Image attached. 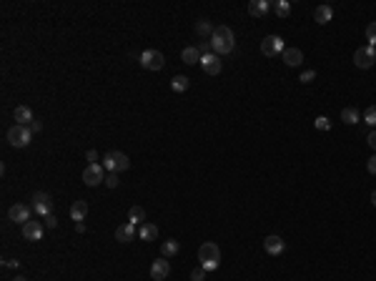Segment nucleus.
<instances>
[{
  "mask_svg": "<svg viewBox=\"0 0 376 281\" xmlns=\"http://www.w3.org/2000/svg\"><path fill=\"white\" fill-rule=\"evenodd\" d=\"M371 204H374V206H376V191H374V194H371Z\"/></svg>",
  "mask_w": 376,
  "mask_h": 281,
  "instance_id": "c03bdc74",
  "label": "nucleus"
},
{
  "mask_svg": "<svg viewBox=\"0 0 376 281\" xmlns=\"http://www.w3.org/2000/svg\"><path fill=\"white\" fill-rule=\"evenodd\" d=\"M85 158H88L90 163H98V153H95V151H88V153H85Z\"/></svg>",
  "mask_w": 376,
  "mask_h": 281,
  "instance_id": "58836bf2",
  "label": "nucleus"
},
{
  "mask_svg": "<svg viewBox=\"0 0 376 281\" xmlns=\"http://www.w3.org/2000/svg\"><path fill=\"white\" fill-rule=\"evenodd\" d=\"M138 61H141V66H143L146 70H160L163 66H166V58H163V53H160V51H153V48L143 51Z\"/></svg>",
  "mask_w": 376,
  "mask_h": 281,
  "instance_id": "0eeeda50",
  "label": "nucleus"
},
{
  "mask_svg": "<svg viewBox=\"0 0 376 281\" xmlns=\"http://www.w3.org/2000/svg\"><path fill=\"white\" fill-rule=\"evenodd\" d=\"M103 166L100 163H88L85 171H83V183L85 186H98V183H105V176H103Z\"/></svg>",
  "mask_w": 376,
  "mask_h": 281,
  "instance_id": "6e6552de",
  "label": "nucleus"
},
{
  "mask_svg": "<svg viewBox=\"0 0 376 281\" xmlns=\"http://www.w3.org/2000/svg\"><path fill=\"white\" fill-rule=\"evenodd\" d=\"M354 63H356V68L369 70L376 63V48L374 45H361V48H356V53H354Z\"/></svg>",
  "mask_w": 376,
  "mask_h": 281,
  "instance_id": "39448f33",
  "label": "nucleus"
},
{
  "mask_svg": "<svg viewBox=\"0 0 376 281\" xmlns=\"http://www.w3.org/2000/svg\"><path fill=\"white\" fill-rule=\"evenodd\" d=\"M13 121H15L18 126H30L35 118H33V111H30L28 106H18V108L13 111Z\"/></svg>",
  "mask_w": 376,
  "mask_h": 281,
  "instance_id": "dca6fc26",
  "label": "nucleus"
},
{
  "mask_svg": "<svg viewBox=\"0 0 376 281\" xmlns=\"http://www.w3.org/2000/svg\"><path fill=\"white\" fill-rule=\"evenodd\" d=\"M30 128H33V131H35V133H38V131H40V128H43V123H40V121H38V118H35V121H33V123H30Z\"/></svg>",
  "mask_w": 376,
  "mask_h": 281,
  "instance_id": "a19ab883",
  "label": "nucleus"
},
{
  "mask_svg": "<svg viewBox=\"0 0 376 281\" xmlns=\"http://www.w3.org/2000/svg\"><path fill=\"white\" fill-rule=\"evenodd\" d=\"M33 201H50V194H45V191H35V194H33Z\"/></svg>",
  "mask_w": 376,
  "mask_h": 281,
  "instance_id": "c9c22d12",
  "label": "nucleus"
},
{
  "mask_svg": "<svg viewBox=\"0 0 376 281\" xmlns=\"http://www.w3.org/2000/svg\"><path fill=\"white\" fill-rule=\"evenodd\" d=\"M366 168H369V173H371V176H376V153L369 158V161H366Z\"/></svg>",
  "mask_w": 376,
  "mask_h": 281,
  "instance_id": "e433bc0d",
  "label": "nucleus"
},
{
  "mask_svg": "<svg viewBox=\"0 0 376 281\" xmlns=\"http://www.w3.org/2000/svg\"><path fill=\"white\" fill-rule=\"evenodd\" d=\"M18 264H20L18 259H5V266H8V269H18Z\"/></svg>",
  "mask_w": 376,
  "mask_h": 281,
  "instance_id": "ea45409f",
  "label": "nucleus"
},
{
  "mask_svg": "<svg viewBox=\"0 0 376 281\" xmlns=\"http://www.w3.org/2000/svg\"><path fill=\"white\" fill-rule=\"evenodd\" d=\"M284 51H286V45H284V38H279V35H268V38L261 40V53H263L266 58H276V56H281Z\"/></svg>",
  "mask_w": 376,
  "mask_h": 281,
  "instance_id": "423d86ee",
  "label": "nucleus"
},
{
  "mask_svg": "<svg viewBox=\"0 0 376 281\" xmlns=\"http://www.w3.org/2000/svg\"><path fill=\"white\" fill-rule=\"evenodd\" d=\"M313 126H316V131H329V128H331V121H329L326 116H318V118L313 121Z\"/></svg>",
  "mask_w": 376,
  "mask_h": 281,
  "instance_id": "c756f323",
  "label": "nucleus"
},
{
  "mask_svg": "<svg viewBox=\"0 0 376 281\" xmlns=\"http://www.w3.org/2000/svg\"><path fill=\"white\" fill-rule=\"evenodd\" d=\"M103 168L111 171V173H121V171H128L131 168V158L121 151H111L105 158H103Z\"/></svg>",
  "mask_w": 376,
  "mask_h": 281,
  "instance_id": "7ed1b4c3",
  "label": "nucleus"
},
{
  "mask_svg": "<svg viewBox=\"0 0 376 281\" xmlns=\"http://www.w3.org/2000/svg\"><path fill=\"white\" fill-rule=\"evenodd\" d=\"M274 13H276L279 18H289V15H291V3H289V0H276Z\"/></svg>",
  "mask_w": 376,
  "mask_h": 281,
  "instance_id": "cd10ccee",
  "label": "nucleus"
},
{
  "mask_svg": "<svg viewBox=\"0 0 376 281\" xmlns=\"http://www.w3.org/2000/svg\"><path fill=\"white\" fill-rule=\"evenodd\" d=\"M206 274H208V271H206L203 266H198V269L191 271V281H206Z\"/></svg>",
  "mask_w": 376,
  "mask_h": 281,
  "instance_id": "2f4dec72",
  "label": "nucleus"
},
{
  "mask_svg": "<svg viewBox=\"0 0 376 281\" xmlns=\"http://www.w3.org/2000/svg\"><path fill=\"white\" fill-rule=\"evenodd\" d=\"M299 80H301V83H306V85H308V83H313V80H316V70H303Z\"/></svg>",
  "mask_w": 376,
  "mask_h": 281,
  "instance_id": "473e14b6",
  "label": "nucleus"
},
{
  "mask_svg": "<svg viewBox=\"0 0 376 281\" xmlns=\"http://www.w3.org/2000/svg\"><path fill=\"white\" fill-rule=\"evenodd\" d=\"M43 231H45V226H43V221H28V223H23V239L25 241H40L43 239Z\"/></svg>",
  "mask_w": 376,
  "mask_h": 281,
  "instance_id": "1a4fd4ad",
  "label": "nucleus"
},
{
  "mask_svg": "<svg viewBox=\"0 0 376 281\" xmlns=\"http://www.w3.org/2000/svg\"><path fill=\"white\" fill-rule=\"evenodd\" d=\"M271 8H274V5H271L268 0H251V3H248V13H251V18H266Z\"/></svg>",
  "mask_w": 376,
  "mask_h": 281,
  "instance_id": "4468645a",
  "label": "nucleus"
},
{
  "mask_svg": "<svg viewBox=\"0 0 376 281\" xmlns=\"http://www.w3.org/2000/svg\"><path fill=\"white\" fill-rule=\"evenodd\" d=\"M198 264L206 269V271H216L221 266V251L213 241H206L198 246Z\"/></svg>",
  "mask_w": 376,
  "mask_h": 281,
  "instance_id": "f03ea898",
  "label": "nucleus"
},
{
  "mask_svg": "<svg viewBox=\"0 0 376 281\" xmlns=\"http://www.w3.org/2000/svg\"><path fill=\"white\" fill-rule=\"evenodd\" d=\"M213 30H216V28H213V25H211V20H206V18H201V20L196 23V33H198L201 38H208V40H211Z\"/></svg>",
  "mask_w": 376,
  "mask_h": 281,
  "instance_id": "393cba45",
  "label": "nucleus"
},
{
  "mask_svg": "<svg viewBox=\"0 0 376 281\" xmlns=\"http://www.w3.org/2000/svg\"><path fill=\"white\" fill-rule=\"evenodd\" d=\"M43 226H45V228H56V226H58V218L50 213V216H45V218H43Z\"/></svg>",
  "mask_w": 376,
  "mask_h": 281,
  "instance_id": "f704fd0d",
  "label": "nucleus"
},
{
  "mask_svg": "<svg viewBox=\"0 0 376 281\" xmlns=\"http://www.w3.org/2000/svg\"><path fill=\"white\" fill-rule=\"evenodd\" d=\"M211 48H213L216 56H228V53H233V48H236V35H233V30H231L228 25H219V28L213 30V35H211Z\"/></svg>",
  "mask_w": 376,
  "mask_h": 281,
  "instance_id": "f257e3e1",
  "label": "nucleus"
},
{
  "mask_svg": "<svg viewBox=\"0 0 376 281\" xmlns=\"http://www.w3.org/2000/svg\"><path fill=\"white\" fill-rule=\"evenodd\" d=\"M118 183H121V181H118V173H108V176H105V186H108V189H116Z\"/></svg>",
  "mask_w": 376,
  "mask_h": 281,
  "instance_id": "72a5a7b5",
  "label": "nucleus"
},
{
  "mask_svg": "<svg viewBox=\"0 0 376 281\" xmlns=\"http://www.w3.org/2000/svg\"><path fill=\"white\" fill-rule=\"evenodd\" d=\"M366 40H369V45H376V20L366 25Z\"/></svg>",
  "mask_w": 376,
  "mask_h": 281,
  "instance_id": "7c9ffc66",
  "label": "nucleus"
},
{
  "mask_svg": "<svg viewBox=\"0 0 376 281\" xmlns=\"http://www.w3.org/2000/svg\"><path fill=\"white\" fill-rule=\"evenodd\" d=\"M331 18H334V10H331V5H318V8L313 10V20H316L318 25H326Z\"/></svg>",
  "mask_w": 376,
  "mask_h": 281,
  "instance_id": "6ab92c4d",
  "label": "nucleus"
},
{
  "mask_svg": "<svg viewBox=\"0 0 376 281\" xmlns=\"http://www.w3.org/2000/svg\"><path fill=\"white\" fill-rule=\"evenodd\" d=\"M281 61H284L289 68H299L301 63H303V53H301L299 48H286V51L281 53Z\"/></svg>",
  "mask_w": 376,
  "mask_h": 281,
  "instance_id": "2eb2a0df",
  "label": "nucleus"
},
{
  "mask_svg": "<svg viewBox=\"0 0 376 281\" xmlns=\"http://www.w3.org/2000/svg\"><path fill=\"white\" fill-rule=\"evenodd\" d=\"M138 236H141V241H155L158 226H155V223H143V226L138 228Z\"/></svg>",
  "mask_w": 376,
  "mask_h": 281,
  "instance_id": "5701e85b",
  "label": "nucleus"
},
{
  "mask_svg": "<svg viewBox=\"0 0 376 281\" xmlns=\"http://www.w3.org/2000/svg\"><path fill=\"white\" fill-rule=\"evenodd\" d=\"M263 249H266V254H271V256H279V254H284V249H286V241H284L281 236H266V239H263Z\"/></svg>",
  "mask_w": 376,
  "mask_h": 281,
  "instance_id": "f8f14e48",
  "label": "nucleus"
},
{
  "mask_svg": "<svg viewBox=\"0 0 376 281\" xmlns=\"http://www.w3.org/2000/svg\"><path fill=\"white\" fill-rule=\"evenodd\" d=\"M178 249H181V244H178L176 239H168V241H163V244H160V256L171 259V256H176V254H178Z\"/></svg>",
  "mask_w": 376,
  "mask_h": 281,
  "instance_id": "4be33fe9",
  "label": "nucleus"
},
{
  "mask_svg": "<svg viewBox=\"0 0 376 281\" xmlns=\"http://www.w3.org/2000/svg\"><path fill=\"white\" fill-rule=\"evenodd\" d=\"M116 239H118L121 244H131V241L136 239V226H133V223H121V226L116 228Z\"/></svg>",
  "mask_w": 376,
  "mask_h": 281,
  "instance_id": "f3484780",
  "label": "nucleus"
},
{
  "mask_svg": "<svg viewBox=\"0 0 376 281\" xmlns=\"http://www.w3.org/2000/svg\"><path fill=\"white\" fill-rule=\"evenodd\" d=\"M85 216H88V201L78 199L73 206H71V218H73V221H83Z\"/></svg>",
  "mask_w": 376,
  "mask_h": 281,
  "instance_id": "aec40b11",
  "label": "nucleus"
},
{
  "mask_svg": "<svg viewBox=\"0 0 376 281\" xmlns=\"http://www.w3.org/2000/svg\"><path fill=\"white\" fill-rule=\"evenodd\" d=\"M171 88H173V93H186V90L191 88V78H186V75H173V78H171Z\"/></svg>",
  "mask_w": 376,
  "mask_h": 281,
  "instance_id": "412c9836",
  "label": "nucleus"
},
{
  "mask_svg": "<svg viewBox=\"0 0 376 281\" xmlns=\"http://www.w3.org/2000/svg\"><path fill=\"white\" fill-rule=\"evenodd\" d=\"M8 216H10V221H15V223H28V221L33 218V209L25 206V204H15V206H10Z\"/></svg>",
  "mask_w": 376,
  "mask_h": 281,
  "instance_id": "9b49d317",
  "label": "nucleus"
},
{
  "mask_svg": "<svg viewBox=\"0 0 376 281\" xmlns=\"http://www.w3.org/2000/svg\"><path fill=\"white\" fill-rule=\"evenodd\" d=\"M364 123H369L371 128H376V106H369L364 113Z\"/></svg>",
  "mask_w": 376,
  "mask_h": 281,
  "instance_id": "c85d7f7f",
  "label": "nucleus"
},
{
  "mask_svg": "<svg viewBox=\"0 0 376 281\" xmlns=\"http://www.w3.org/2000/svg\"><path fill=\"white\" fill-rule=\"evenodd\" d=\"M341 121H344L346 126H356V123L361 121V113H359L356 108H344V111H341Z\"/></svg>",
  "mask_w": 376,
  "mask_h": 281,
  "instance_id": "a878e982",
  "label": "nucleus"
},
{
  "mask_svg": "<svg viewBox=\"0 0 376 281\" xmlns=\"http://www.w3.org/2000/svg\"><path fill=\"white\" fill-rule=\"evenodd\" d=\"M75 231L83 233V231H85V223H83V221H75Z\"/></svg>",
  "mask_w": 376,
  "mask_h": 281,
  "instance_id": "79ce46f5",
  "label": "nucleus"
},
{
  "mask_svg": "<svg viewBox=\"0 0 376 281\" xmlns=\"http://www.w3.org/2000/svg\"><path fill=\"white\" fill-rule=\"evenodd\" d=\"M366 140H369V146L374 148V153H376V128L371 131V133H369V138H366Z\"/></svg>",
  "mask_w": 376,
  "mask_h": 281,
  "instance_id": "4c0bfd02",
  "label": "nucleus"
},
{
  "mask_svg": "<svg viewBox=\"0 0 376 281\" xmlns=\"http://www.w3.org/2000/svg\"><path fill=\"white\" fill-rule=\"evenodd\" d=\"M13 281H28V279H25V276H15Z\"/></svg>",
  "mask_w": 376,
  "mask_h": 281,
  "instance_id": "37998d69",
  "label": "nucleus"
},
{
  "mask_svg": "<svg viewBox=\"0 0 376 281\" xmlns=\"http://www.w3.org/2000/svg\"><path fill=\"white\" fill-rule=\"evenodd\" d=\"M201 51L196 48V45H188V48H183V53H181V61L186 63V66H196V63H201Z\"/></svg>",
  "mask_w": 376,
  "mask_h": 281,
  "instance_id": "a211bd4d",
  "label": "nucleus"
},
{
  "mask_svg": "<svg viewBox=\"0 0 376 281\" xmlns=\"http://www.w3.org/2000/svg\"><path fill=\"white\" fill-rule=\"evenodd\" d=\"M201 68L206 70L208 75H219L224 66H221V61H219V56H216V53H208V56H203V58H201Z\"/></svg>",
  "mask_w": 376,
  "mask_h": 281,
  "instance_id": "ddd939ff",
  "label": "nucleus"
},
{
  "mask_svg": "<svg viewBox=\"0 0 376 281\" xmlns=\"http://www.w3.org/2000/svg\"><path fill=\"white\" fill-rule=\"evenodd\" d=\"M168 274H171V264H168L166 256H160V259H155V261L150 264V279L153 281H166Z\"/></svg>",
  "mask_w": 376,
  "mask_h": 281,
  "instance_id": "9d476101",
  "label": "nucleus"
},
{
  "mask_svg": "<svg viewBox=\"0 0 376 281\" xmlns=\"http://www.w3.org/2000/svg\"><path fill=\"white\" fill-rule=\"evenodd\" d=\"M33 140V128L30 126H13L10 131H8V143L13 146V148H25L28 143Z\"/></svg>",
  "mask_w": 376,
  "mask_h": 281,
  "instance_id": "20e7f679",
  "label": "nucleus"
},
{
  "mask_svg": "<svg viewBox=\"0 0 376 281\" xmlns=\"http://www.w3.org/2000/svg\"><path fill=\"white\" fill-rule=\"evenodd\" d=\"M146 221V209L143 206H131V211H128V223H143Z\"/></svg>",
  "mask_w": 376,
  "mask_h": 281,
  "instance_id": "bb28decb",
  "label": "nucleus"
},
{
  "mask_svg": "<svg viewBox=\"0 0 376 281\" xmlns=\"http://www.w3.org/2000/svg\"><path fill=\"white\" fill-rule=\"evenodd\" d=\"M33 213L35 216H43V218L50 216L53 213V199L50 201H33Z\"/></svg>",
  "mask_w": 376,
  "mask_h": 281,
  "instance_id": "b1692460",
  "label": "nucleus"
}]
</instances>
